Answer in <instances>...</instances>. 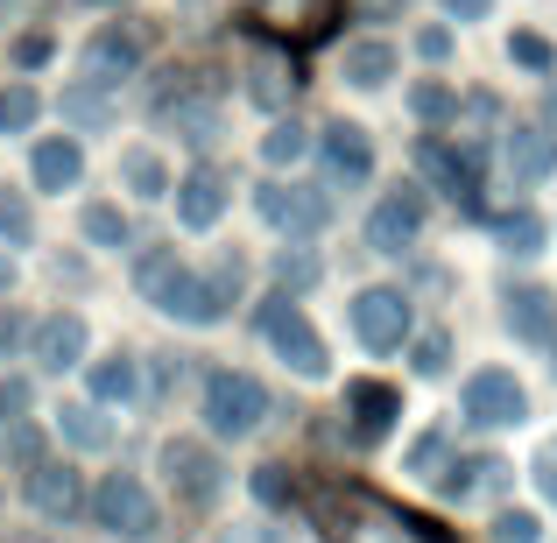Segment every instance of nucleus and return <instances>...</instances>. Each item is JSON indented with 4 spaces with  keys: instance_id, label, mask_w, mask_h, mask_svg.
Masks as SVG:
<instances>
[{
    "instance_id": "14",
    "label": "nucleus",
    "mask_w": 557,
    "mask_h": 543,
    "mask_svg": "<svg viewBox=\"0 0 557 543\" xmlns=\"http://www.w3.org/2000/svg\"><path fill=\"white\" fill-rule=\"evenodd\" d=\"M28 354H36V367H50V374L78 367V354H85V318L78 311H50L36 332H28Z\"/></svg>"
},
{
    "instance_id": "39",
    "label": "nucleus",
    "mask_w": 557,
    "mask_h": 543,
    "mask_svg": "<svg viewBox=\"0 0 557 543\" xmlns=\"http://www.w3.org/2000/svg\"><path fill=\"white\" fill-rule=\"evenodd\" d=\"M275 283H283V289H311V283H318V261H311V255H289V247H283V255H275Z\"/></svg>"
},
{
    "instance_id": "34",
    "label": "nucleus",
    "mask_w": 557,
    "mask_h": 543,
    "mask_svg": "<svg viewBox=\"0 0 557 543\" xmlns=\"http://www.w3.org/2000/svg\"><path fill=\"white\" fill-rule=\"evenodd\" d=\"M8 466H22V473L42 466V431H36V423H22V417L8 423Z\"/></svg>"
},
{
    "instance_id": "41",
    "label": "nucleus",
    "mask_w": 557,
    "mask_h": 543,
    "mask_svg": "<svg viewBox=\"0 0 557 543\" xmlns=\"http://www.w3.org/2000/svg\"><path fill=\"white\" fill-rule=\"evenodd\" d=\"M536 536H544V522L522 516V508H508V516L494 522V543H536Z\"/></svg>"
},
{
    "instance_id": "2",
    "label": "nucleus",
    "mask_w": 557,
    "mask_h": 543,
    "mask_svg": "<svg viewBox=\"0 0 557 543\" xmlns=\"http://www.w3.org/2000/svg\"><path fill=\"white\" fill-rule=\"evenodd\" d=\"M135 283H141V297H149L156 311L184 318V325H219V318H226V304L212 297V283H205V275H190L170 247H149V255L135 261Z\"/></svg>"
},
{
    "instance_id": "28",
    "label": "nucleus",
    "mask_w": 557,
    "mask_h": 543,
    "mask_svg": "<svg viewBox=\"0 0 557 543\" xmlns=\"http://www.w3.org/2000/svg\"><path fill=\"white\" fill-rule=\"evenodd\" d=\"M502 480H508L502 459H466V466H451V473H445V494H451V502H466V494H480V488L494 494Z\"/></svg>"
},
{
    "instance_id": "48",
    "label": "nucleus",
    "mask_w": 557,
    "mask_h": 543,
    "mask_svg": "<svg viewBox=\"0 0 557 543\" xmlns=\"http://www.w3.org/2000/svg\"><path fill=\"white\" fill-rule=\"evenodd\" d=\"M219 543H289V536L283 530H226Z\"/></svg>"
},
{
    "instance_id": "13",
    "label": "nucleus",
    "mask_w": 557,
    "mask_h": 543,
    "mask_svg": "<svg viewBox=\"0 0 557 543\" xmlns=\"http://www.w3.org/2000/svg\"><path fill=\"white\" fill-rule=\"evenodd\" d=\"M28 502H36L42 522H71V516H85V502H92V494H85V480L71 473V466H50V459H42L36 473H28Z\"/></svg>"
},
{
    "instance_id": "20",
    "label": "nucleus",
    "mask_w": 557,
    "mask_h": 543,
    "mask_svg": "<svg viewBox=\"0 0 557 543\" xmlns=\"http://www.w3.org/2000/svg\"><path fill=\"white\" fill-rule=\"evenodd\" d=\"M508 170H516V184H544L557 170V135L550 127H516L508 135Z\"/></svg>"
},
{
    "instance_id": "44",
    "label": "nucleus",
    "mask_w": 557,
    "mask_h": 543,
    "mask_svg": "<svg viewBox=\"0 0 557 543\" xmlns=\"http://www.w3.org/2000/svg\"><path fill=\"white\" fill-rule=\"evenodd\" d=\"M417 57H423V64H445V57H451V28H423V36H417Z\"/></svg>"
},
{
    "instance_id": "7",
    "label": "nucleus",
    "mask_w": 557,
    "mask_h": 543,
    "mask_svg": "<svg viewBox=\"0 0 557 543\" xmlns=\"http://www.w3.org/2000/svg\"><path fill=\"white\" fill-rule=\"evenodd\" d=\"M530 417V395H522V381L508 374V367H480L473 381H466V423H480V431H502V423H522Z\"/></svg>"
},
{
    "instance_id": "24",
    "label": "nucleus",
    "mask_w": 557,
    "mask_h": 543,
    "mask_svg": "<svg viewBox=\"0 0 557 543\" xmlns=\"http://www.w3.org/2000/svg\"><path fill=\"white\" fill-rule=\"evenodd\" d=\"M57 431H64L78 452H107L113 445V423L99 417V403H64L57 409Z\"/></svg>"
},
{
    "instance_id": "36",
    "label": "nucleus",
    "mask_w": 557,
    "mask_h": 543,
    "mask_svg": "<svg viewBox=\"0 0 557 543\" xmlns=\"http://www.w3.org/2000/svg\"><path fill=\"white\" fill-rule=\"evenodd\" d=\"M508 57H516L522 71H550V42L536 36V28H516V36H508Z\"/></svg>"
},
{
    "instance_id": "49",
    "label": "nucleus",
    "mask_w": 557,
    "mask_h": 543,
    "mask_svg": "<svg viewBox=\"0 0 557 543\" xmlns=\"http://www.w3.org/2000/svg\"><path fill=\"white\" fill-rule=\"evenodd\" d=\"M14 340H22V318H14V311H0V354H8Z\"/></svg>"
},
{
    "instance_id": "38",
    "label": "nucleus",
    "mask_w": 557,
    "mask_h": 543,
    "mask_svg": "<svg viewBox=\"0 0 557 543\" xmlns=\"http://www.w3.org/2000/svg\"><path fill=\"white\" fill-rule=\"evenodd\" d=\"M64 121H78V127H107V99L85 85V92H64Z\"/></svg>"
},
{
    "instance_id": "6",
    "label": "nucleus",
    "mask_w": 557,
    "mask_h": 543,
    "mask_svg": "<svg viewBox=\"0 0 557 543\" xmlns=\"http://www.w3.org/2000/svg\"><path fill=\"white\" fill-rule=\"evenodd\" d=\"M163 473H170V488H177L184 508H212L219 488H226V466H219L198 437H170L163 445Z\"/></svg>"
},
{
    "instance_id": "46",
    "label": "nucleus",
    "mask_w": 557,
    "mask_h": 543,
    "mask_svg": "<svg viewBox=\"0 0 557 543\" xmlns=\"http://www.w3.org/2000/svg\"><path fill=\"white\" fill-rule=\"evenodd\" d=\"M536 488H544L550 502H557V445H544V452H536Z\"/></svg>"
},
{
    "instance_id": "17",
    "label": "nucleus",
    "mask_w": 557,
    "mask_h": 543,
    "mask_svg": "<svg viewBox=\"0 0 557 543\" xmlns=\"http://www.w3.org/2000/svg\"><path fill=\"white\" fill-rule=\"evenodd\" d=\"M346 409H354L360 437H388L395 417H403V395H395L388 381H346Z\"/></svg>"
},
{
    "instance_id": "30",
    "label": "nucleus",
    "mask_w": 557,
    "mask_h": 543,
    "mask_svg": "<svg viewBox=\"0 0 557 543\" xmlns=\"http://www.w3.org/2000/svg\"><path fill=\"white\" fill-rule=\"evenodd\" d=\"M494 233H502L508 255H536V247H544V219H536V212H508V219H494Z\"/></svg>"
},
{
    "instance_id": "4",
    "label": "nucleus",
    "mask_w": 557,
    "mask_h": 543,
    "mask_svg": "<svg viewBox=\"0 0 557 543\" xmlns=\"http://www.w3.org/2000/svg\"><path fill=\"white\" fill-rule=\"evenodd\" d=\"M85 508H92L99 530H113V536H127V543H149L156 522H163V516H156V502H149V488H141L135 473H107Z\"/></svg>"
},
{
    "instance_id": "40",
    "label": "nucleus",
    "mask_w": 557,
    "mask_h": 543,
    "mask_svg": "<svg viewBox=\"0 0 557 543\" xmlns=\"http://www.w3.org/2000/svg\"><path fill=\"white\" fill-rule=\"evenodd\" d=\"M409 367H417V374H445V367H451V340H445V332H423Z\"/></svg>"
},
{
    "instance_id": "9",
    "label": "nucleus",
    "mask_w": 557,
    "mask_h": 543,
    "mask_svg": "<svg viewBox=\"0 0 557 543\" xmlns=\"http://www.w3.org/2000/svg\"><path fill=\"white\" fill-rule=\"evenodd\" d=\"M354 332L368 354H395L409 340V297L403 289H360L354 297Z\"/></svg>"
},
{
    "instance_id": "22",
    "label": "nucleus",
    "mask_w": 557,
    "mask_h": 543,
    "mask_svg": "<svg viewBox=\"0 0 557 543\" xmlns=\"http://www.w3.org/2000/svg\"><path fill=\"white\" fill-rule=\"evenodd\" d=\"M289 92H297V71H289V57L261 50L255 64H247V99H255L261 113H283V107H289Z\"/></svg>"
},
{
    "instance_id": "52",
    "label": "nucleus",
    "mask_w": 557,
    "mask_h": 543,
    "mask_svg": "<svg viewBox=\"0 0 557 543\" xmlns=\"http://www.w3.org/2000/svg\"><path fill=\"white\" fill-rule=\"evenodd\" d=\"M92 8H121V0H92Z\"/></svg>"
},
{
    "instance_id": "32",
    "label": "nucleus",
    "mask_w": 557,
    "mask_h": 543,
    "mask_svg": "<svg viewBox=\"0 0 557 543\" xmlns=\"http://www.w3.org/2000/svg\"><path fill=\"white\" fill-rule=\"evenodd\" d=\"M0 240H8V247H28V240H36V212H28L22 190H8V198H0Z\"/></svg>"
},
{
    "instance_id": "31",
    "label": "nucleus",
    "mask_w": 557,
    "mask_h": 543,
    "mask_svg": "<svg viewBox=\"0 0 557 543\" xmlns=\"http://www.w3.org/2000/svg\"><path fill=\"white\" fill-rule=\"evenodd\" d=\"M36 113H42V99L28 92V85H8V92H0V135H22V127H36Z\"/></svg>"
},
{
    "instance_id": "47",
    "label": "nucleus",
    "mask_w": 557,
    "mask_h": 543,
    "mask_svg": "<svg viewBox=\"0 0 557 543\" xmlns=\"http://www.w3.org/2000/svg\"><path fill=\"white\" fill-rule=\"evenodd\" d=\"M437 8H445V14H451V22H480V14H487V8H494V0H437Z\"/></svg>"
},
{
    "instance_id": "23",
    "label": "nucleus",
    "mask_w": 557,
    "mask_h": 543,
    "mask_svg": "<svg viewBox=\"0 0 557 543\" xmlns=\"http://www.w3.org/2000/svg\"><path fill=\"white\" fill-rule=\"evenodd\" d=\"M36 190H71L85 177V156H78V141H64V135H50V141H36Z\"/></svg>"
},
{
    "instance_id": "42",
    "label": "nucleus",
    "mask_w": 557,
    "mask_h": 543,
    "mask_svg": "<svg viewBox=\"0 0 557 543\" xmlns=\"http://www.w3.org/2000/svg\"><path fill=\"white\" fill-rule=\"evenodd\" d=\"M437 466H445V431H431V437L409 445V473H437Z\"/></svg>"
},
{
    "instance_id": "18",
    "label": "nucleus",
    "mask_w": 557,
    "mask_h": 543,
    "mask_svg": "<svg viewBox=\"0 0 557 543\" xmlns=\"http://www.w3.org/2000/svg\"><path fill=\"white\" fill-rule=\"evenodd\" d=\"M141 64V42L121 36V28H107V36H92V50H85V85H121L135 78Z\"/></svg>"
},
{
    "instance_id": "45",
    "label": "nucleus",
    "mask_w": 557,
    "mask_h": 543,
    "mask_svg": "<svg viewBox=\"0 0 557 543\" xmlns=\"http://www.w3.org/2000/svg\"><path fill=\"white\" fill-rule=\"evenodd\" d=\"M28 409V381H0V417H22Z\"/></svg>"
},
{
    "instance_id": "26",
    "label": "nucleus",
    "mask_w": 557,
    "mask_h": 543,
    "mask_svg": "<svg viewBox=\"0 0 557 543\" xmlns=\"http://www.w3.org/2000/svg\"><path fill=\"white\" fill-rule=\"evenodd\" d=\"M135 395H141V374H135L127 354H113V360L92 367V403H135Z\"/></svg>"
},
{
    "instance_id": "10",
    "label": "nucleus",
    "mask_w": 557,
    "mask_h": 543,
    "mask_svg": "<svg viewBox=\"0 0 557 543\" xmlns=\"http://www.w3.org/2000/svg\"><path fill=\"white\" fill-rule=\"evenodd\" d=\"M417 226H423V190L395 184L388 198L368 212V247H374V255H403V247L417 240Z\"/></svg>"
},
{
    "instance_id": "16",
    "label": "nucleus",
    "mask_w": 557,
    "mask_h": 543,
    "mask_svg": "<svg viewBox=\"0 0 557 543\" xmlns=\"http://www.w3.org/2000/svg\"><path fill=\"white\" fill-rule=\"evenodd\" d=\"M219 212H226V177H219L212 163H198L177 184V219H184L190 233H205V226H219Z\"/></svg>"
},
{
    "instance_id": "19",
    "label": "nucleus",
    "mask_w": 557,
    "mask_h": 543,
    "mask_svg": "<svg viewBox=\"0 0 557 543\" xmlns=\"http://www.w3.org/2000/svg\"><path fill=\"white\" fill-rule=\"evenodd\" d=\"M508 332L530 340V346L557 340V297L550 289H508Z\"/></svg>"
},
{
    "instance_id": "8",
    "label": "nucleus",
    "mask_w": 557,
    "mask_h": 543,
    "mask_svg": "<svg viewBox=\"0 0 557 543\" xmlns=\"http://www.w3.org/2000/svg\"><path fill=\"white\" fill-rule=\"evenodd\" d=\"M417 170L445 190V198H459L466 212H480V198H473V190H480V149H451V141L423 135L417 141Z\"/></svg>"
},
{
    "instance_id": "33",
    "label": "nucleus",
    "mask_w": 557,
    "mask_h": 543,
    "mask_svg": "<svg viewBox=\"0 0 557 543\" xmlns=\"http://www.w3.org/2000/svg\"><path fill=\"white\" fill-rule=\"evenodd\" d=\"M261 156H269L275 170H289V163H304V156H311V135H304L297 121H283V127H275L269 141H261Z\"/></svg>"
},
{
    "instance_id": "37",
    "label": "nucleus",
    "mask_w": 557,
    "mask_h": 543,
    "mask_svg": "<svg viewBox=\"0 0 557 543\" xmlns=\"http://www.w3.org/2000/svg\"><path fill=\"white\" fill-rule=\"evenodd\" d=\"M289 494H297V488H289L283 466H255V502L261 508H289Z\"/></svg>"
},
{
    "instance_id": "5",
    "label": "nucleus",
    "mask_w": 557,
    "mask_h": 543,
    "mask_svg": "<svg viewBox=\"0 0 557 543\" xmlns=\"http://www.w3.org/2000/svg\"><path fill=\"white\" fill-rule=\"evenodd\" d=\"M261 332H269V346L297 367V374H325V367H332L325 360V340L311 332V318L297 311V297H289V289H275V297L261 304Z\"/></svg>"
},
{
    "instance_id": "29",
    "label": "nucleus",
    "mask_w": 557,
    "mask_h": 543,
    "mask_svg": "<svg viewBox=\"0 0 557 543\" xmlns=\"http://www.w3.org/2000/svg\"><path fill=\"white\" fill-rule=\"evenodd\" d=\"M78 226H85V240H92V247H127V240H135V226L121 219V205H85Z\"/></svg>"
},
{
    "instance_id": "3",
    "label": "nucleus",
    "mask_w": 557,
    "mask_h": 543,
    "mask_svg": "<svg viewBox=\"0 0 557 543\" xmlns=\"http://www.w3.org/2000/svg\"><path fill=\"white\" fill-rule=\"evenodd\" d=\"M261 417H269V388L255 374H233V367L205 374V423H212V437H247Z\"/></svg>"
},
{
    "instance_id": "11",
    "label": "nucleus",
    "mask_w": 557,
    "mask_h": 543,
    "mask_svg": "<svg viewBox=\"0 0 557 543\" xmlns=\"http://www.w3.org/2000/svg\"><path fill=\"white\" fill-rule=\"evenodd\" d=\"M261 219L269 226H283V233H318L332 219V198L325 190H311V184H261Z\"/></svg>"
},
{
    "instance_id": "21",
    "label": "nucleus",
    "mask_w": 557,
    "mask_h": 543,
    "mask_svg": "<svg viewBox=\"0 0 557 543\" xmlns=\"http://www.w3.org/2000/svg\"><path fill=\"white\" fill-rule=\"evenodd\" d=\"M156 121H170V127H177V141L205 149V141H219V99L184 92V99H170V107H156Z\"/></svg>"
},
{
    "instance_id": "1",
    "label": "nucleus",
    "mask_w": 557,
    "mask_h": 543,
    "mask_svg": "<svg viewBox=\"0 0 557 543\" xmlns=\"http://www.w3.org/2000/svg\"><path fill=\"white\" fill-rule=\"evenodd\" d=\"M311 508H318L325 543H459V536L437 530V522L409 516V508L381 502V494H368V488H346V480L311 488Z\"/></svg>"
},
{
    "instance_id": "27",
    "label": "nucleus",
    "mask_w": 557,
    "mask_h": 543,
    "mask_svg": "<svg viewBox=\"0 0 557 543\" xmlns=\"http://www.w3.org/2000/svg\"><path fill=\"white\" fill-rule=\"evenodd\" d=\"M121 184L135 190V198H163V190H170L163 156H156V149H127V156H121Z\"/></svg>"
},
{
    "instance_id": "43",
    "label": "nucleus",
    "mask_w": 557,
    "mask_h": 543,
    "mask_svg": "<svg viewBox=\"0 0 557 543\" xmlns=\"http://www.w3.org/2000/svg\"><path fill=\"white\" fill-rule=\"evenodd\" d=\"M50 28H28V36H14V64H50Z\"/></svg>"
},
{
    "instance_id": "51",
    "label": "nucleus",
    "mask_w": 557,
    "mask_h": 543,
    "mask_svg": "<svg viewBox=\"0 0 557 543\" xmlns=\"http://www.w3.org/2000/svg\"><path fill=\"white\" fill-rule=\"evenodd\" d=\"M8 283H14V261H8V255H0V289H8Z\"/></svg>"
},
{
    "instance_id": "35",
    "label": "nucleus",
    "mask_w": 557,
    "mask_h": 543,
    "mask_svg": "<svg viewBox=\"0 0 557 543\" xmlns=\"http://www.w3.org/2000/svg\"><path fill=\"white\" fill-rule=\"evenodd\" d=\"M451 107H459V99H451V85H437V78H423L417 92H409V113H417V121H451Z\"/></svg>"
},
{
    "instance_id": "15",
    "label": "nucleus",
    "mask_w": 557,
    "mask_h": 543,
    "mask_svg": "<svg viewBox=\"0 0 557 543\" xmlns=\"http://www.w3.org/2000/svg\"><path fill=\"white\" fill-rule=\"evenodd\" d=\"M318 149H325V170H332L339 184H368V177H374V141H368V127L332 121Z\"/></svg>"
},
{
    "instance_id": "50",
    "label": "nucleus",
    "mask_w": 557,
    "mask_h": 543,
    "mask_svg": "<svg viewBox=\"0 0 557 543\" xmlns=\"http://www.w3.org/2000/svg\"><path fill=\"white\" fill-rule=\"evenodd\" d=\"M360 8H368V14H395V8H403V0H360Z\"/></svg>"
},
{
    "instance_id": "12",
    "label": "nucleus",
    "mask_w": 557,
    "mask_h": 543,
    "mask_svg": "<svg viewBox=\"0 0 557 543\" xmlns=\"http://www.w3.org/2000/svg\"><path fill=\"white\" fill-rule=\"evenodd\" d=\"M247 14H255L261 28H275V36L318 42L332 22H339V0H247Z\"/></svg>"
},
{
    "instance_id": "25",
    "label": "nucleus",
    "mask_w": 557,
    "mask_h": 543,
    "mask_svg": "<svg viewBox=\"0 0 557 543\" xmlns=\"http://www.w3.org/2000/svg\"><path fill=\"white\" fill-rule=\"evenodd\" d=\"M346 78H354L360 92L388 85L395 78V42H354V50H346Z\"/></svg>"
},
{
    "instance_id": "53",
    "label": "nucleus",
    "mask_w": 557,
    "mask_h": 543,
    "mask_svg": "<svg viewBox=\"0 0 557 543\" xmlns=\"http://www.w3.org/2000/svg\"><path fill=\"white\" fill-rule=\"evenodd\" d=\"M550 367H557V346H550Z\"/></svg>"
}]
</instances>
